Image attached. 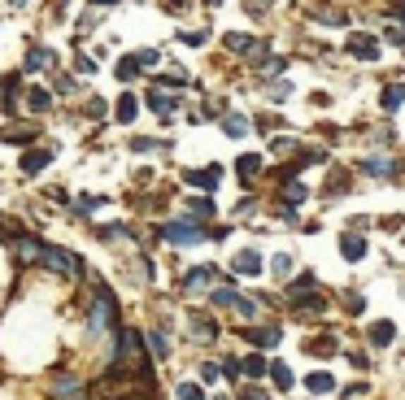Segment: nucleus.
<instances>
[{"label": "nucleus", "instance_id": "obj_21", "mask_svg": "<svg viewBox=\"0 0 405 400\" xmlns=\"http://www.w3.org/2000/svg\"><path fill=\"white\" fill-rule=\"evenodd\" d=\"M392 331H397L392 322H375V327H370V339H375L379 348H384V344H392Z\"/></svg>", "mask_w": 405, "mask_h": 400}, {"label": "nucleus", "instance_id": "obj_30", "mask_svg": "<svg viewBox=\"0 0 405 400\" xmlns=\"http://www.w3.org/2000/svg\"><path fill=\"white\" fill-rule=\"evenodd\" d=\"M332 374H310V392H332Z\"/></svg>", "mask_w": 405, "mask_h": 400}, {"label": "nucleus", "instance_id": "obj_22", "mask_svg": "<svg viewBox=\"0 0 405 400\" xmlns=\"http://www.w3.org/2000/svg\"><path fill=\"white\" fill-rule=\"evenodd\" d=\"M236 170H240V179H253V174L262 170V157H253V153H248V157H240V161H236Z\"/></svg>", "mask_w": 405, "mask_h": 400}, {"label": "nucleus", "instance_id": "obj_27", "mask_svg": "<svg viewBox=\"0 0 405 400\" xmlns=\"http://www.w3.org/2000/svg\"><path fill=\"white\" fill-rule=\"evenodd\" d=\"M222 131H226V135H236V139H240V135H244L248 127H244V118H240V113H231V118H226V122H222Z\"/></svg>", "mask_w": 405, "mask_h": 400}, {"label": "nucleus", "instance_id": "obj_4", "mask_svg": "<svg viewBox=\"0 0 405 400\" xmlns=\"http://www.w3.org/2000/svg\"><path fill=\"white\" fill-rule=\"evenodd\" d=\"M162 235H166L170 244H200V239H205L210 231H205V227H196L192 218H183V222H166V227H162Z\"/></svg>", "mask_w": 405, "mask_h": 400}, {"label": "nucleus", "instance_id": "obj_32", "mask_svg": "<svg viewBox=\"0 0 405 400\" xmlns=\"http://www.w3.org/2000/svg\"><path fill=\"white\" fill-rule=\"evenodd\" d=\"M401 100H405V87H388V92H384V109H397Z\"/></svg>", "mask_w": 405, "mask_h": 400}, {"label": "nucleus", "instance_id": "obj_40", "mask_svg": "<svg viewBox=\"0 0 405 400\" xmlns=\"http://www.w3.org/2000/svg\"><path fill=\"white\" fill-rule=\"evenodd\" d=\"M87 113H92V118H100V113H105V100L92 96V100H87Z\"/></svg>", "mask_w": 405, "mask_h": 400}, {"label": "nucleus", "instance_id": "obj_38", "mask_svg": "<svg viewBox=\"0 0 405 400\" xmlns=\"http://www.w3.org/2000/svg\"><path fill=\"white\" fill-rule=\"evenodd\" d=\"M153 148H162L157 139H131V153H153Z\"/></svg>", "mask_w": 405, "mask_h": 400}, {"label": "nucleus", "instance_id": "obj_35", "mask_svg": "<svg viewBox=\"0 0 405 400\" xmlns=\"http://www.w3.org/2000/svg\"><path fill=\"white\" fill-rule=\"evenodd\" d=\"M96 27H100V18H96V13H92V9H87V13H83V18H79V31H83V35H87V31H96Z\"/></svg>", "mask_w": 405, "mask_h": 400}, {"label": "nucleus", "instance_id": "obj_24", "mask_svg": "<svg viewBox=\"0 0 405 400\" xmlns=\"http://www.w3.org/2000/svg\"><path fill=\"white\" fill-rule=\"evenodd\" d=\"M270 379H274V387H292V370H288L284 361H274V365H270Z\"/></svg>", "mask_w": 405, "mask_h": 400}, {"label": "nucleus", "instance_id": "obj_2", "mask_svg": "<svg viewBox=\"0 0 405 400\" xmlns=\"http://www.w3.org/2000/svg\"><path fill=\"white\" fill-rule=\"evenodd\" d=\"M114 318H118L114 292H109V287H96V296H92V335H105Z\"/></svg>", "mask_w": 405, "mask_h": 400}, {"label": "nucleus", "instance_id": "obj_33", "mask_svg": "<svg viewBox=\"0 0 405 400\" xmlns=\"http://www.w3.org/2000/svg\"><path fill=\"white\" fill-rule=\"evenodd\" d=\"M258 70L262 74H279L284 70V57H266V61H258Z\"/></svg>", "mask_w": 405, "mask_h": 400}, {"label": "nucleus", "instance_id": "obj_3", "mask_svg": "<svg viewBox=\"0 0 405 400\" xmlns=\"http://www.w3.org/2000/svg\"><path fill=\"white\" fill-rule=\"evenodd\" d=\"M57 70V53L48 44H31L27 57H22V74H53Z\"/></svg>", "mask_w": 405, "mask_h": 400}, {"label": "nucleus", "instance_id": "obj_6", "mask_svg": "<svg viewBox=\"0 0 405 400\" xmlns=\"http://www.w3.org/2000/svg\"><path fill=\"white\" fill-rule=\"evenodd\" d=\"M349 53L358 61H375L379 57V39L375 35H349Z\"/></svg>", "mask_w": 405, "mask_h": 400}, {"label": "nucleus", "instance_id": "obj_19", "mask_svg": "<svg viewBox=\"0 0 405 400\" xmlns=\"http://www.w3.org/2000/svg\"><path fill=\"white\" fill-rule=\"evenodd\" d=\"M210 300H214V305H222V309H226V305L236 309V300H240V292H236V287H214V292H210Z\"/></svg>", "mask_w": 405, "mask_h": 400}, {"label": "nucleus", "instance_id": "obj_13", "mask_svg": "<svg viewBox=\"0 0 405 400\" xmlns=\"http://www.w3.org/2000/svg\"><path fill=\"white\" fill-rule=\"evenodd\" d=\"M140 70H144V65H140V57H135V53L118 57V65H114V74H118L122 83H135V79H140Z\"/></svg>", "mask_w": 405, "mask_h": 400}, {"label": "nucleus", "instance_id": "obj_34", "mask_svg": "<svg viewBox=\"0 0 405 400\" xmlns=\"http://www.w3.org/2000/svg\"><path fill=\"white\" fill-rule=\"evenodd\" d=\"M179 400H205V392H200L196 383H183V387H179Z\"/></svg>", "mask_w": 405, "mask_h": 400}, {"label": "nucleus", "instance_id": "obj_28", "mask_svg": "<svg viewBox=\"0 0 405 400\" xmlns=\"http://www.w3.org/2000/svg\"><path fill=\"white\" fill-rule=\"evenodd\" d=\"M240 365H244L248 379H262V374H266V361H262V357H248V361H240Z\"/></svg>", "mask_w": 405, "mask_h": 400}, {"label": "nucleus", "instance_id": "obj_11", "mask_svg": "<svg viewBox=\"0 0 405 400\" xmlns=\"http://www.w3.org/2000/svg\"><path fill=\"white\" fill-rule=\"evenodd\" d=\"M135 113H140V100H135V92H122V96H118V105H114V118H118L122 127H126V122H135Z\"/></svg>", "mask_w": 405, "mask_h": 400}, {"label": "nucleus", "instance_id": "obj_14", "mask_svg": "<svg viewBox=\"0 0 405 400\" xmlns=\"http://www.w3.org/2000/svg\"><path fill=\"white\" fill-rule=\"evenodd\" d=\"M148 109L162 113V118H170V113H179V100H174V96H162V92H148Z\"/></svg>", "mask_w": 405, "mask_h": 400}, {"label": "nucleus", "instance_id": "obj_23", "mask_svg": "<svg viewBox=\"0 0 405 400\" xmlns=\"http://www.w3.org/2000/svg\"><path fill=\"white\" fill-rule=\"evenodd\" d=\"M192 335H200V339H210V335H218V327H214V322H210L205 313H200V318H192Z\"/></svg>", "mask_w": 405, "mask_h": 400}, {"label": "nucleus", "instance_id": "obj_8", "mask_svg": "<svg viewBox=\"0 0 405 400\" xmlns=\"http://www.w3.org/2000/svg\"><path fill=\"white\" fill-rule=\"evenodd\" d=\"M48 161H53V148H27V157H22V174H40V170H48Z\"/></svg>", "mask_w": 405, "mask_h": 400}, {"label": "nucleus", "instance_id": "obj_46", "mask_svg": "<svg viewBox=\"0 0 405 400\" xmlns=\"http://www.w3.org/2000/svg\"><path fill=\"white\" fill-rule=\"evenodd\" d=\"M244 400H266V396H262L258 387H253V392H244Z\"/></svg>", "mask_w": 405, "mask_h": 400}, {"label": "nucleus", "instance_id": "obj_12", "mask_svg": "<svg viewBox=\"0 0 405 400\" xmlns=\"http://www.w3.org/2000/svg\"><path fill=\"white\" fill-rule=\"evenodd\" d=\"M183 179H188L192 187H205V192H214V187H218V179H222V170H218V165H210V170H188Z\"/></svg>", "mask_w": 405, "mask_h": 400}, {"label": "nucleus", "instance_id": "obj_1", "mask_svg": "<svg viewBox=\"0 0 405 400\" xmlns=\"http://www.w3.org/2000/svg\"><path fill=\"white\" fill-rule=\"evenodd\" d=\"M44 270H53L61 274V279H83V257L79 253H66V248H53V244H40V257H35Z\"/></svg>", "mask_w": 405, "mask_h": 400}, {"label": "nucleus", "instance_id": "obj_44", "mask_svg": "<svg viewBox=\"0 0 405 400\" xmlns=\"http://www.w3.org/2000/svg\"><path fill=\"white\" fill-rule=\"evenodd\" d=\"M292 270V257H274V274H288Z\"/></svg>", "mask_w": 405, "mask_h": 400}, {"label": "nucleus", "instance_id": "obj_47", "mask_svg": "<svg viewBox=\"0 0 405 400\" xmlns=\"http://www.w3.org/2000/svg\"><path fill=\"white\" fill-rule=\"evenodd\" d=\"M9 5H13V9H27V5H31V0H9Z\"/></svg>", "mask_w": 405, "mask_h": 400}, {"label": "nucleus", "instance_id": "obj_36", "mask_svg": "<svg viewBox=\"0 0 405 400\" xmlns=\"http://www.w3.org/2000/svg\"><path fill=\"white\" fill-rule=\"evenodd\" d=\"M179 39H183L188 48H200V44H205V31H183Z\"/></svg>", "mask_w": 405, "mask_h": 400}, {"label": "nucleus", "instance_id": "obj_26", "mask_svg": "<svg viewBox=\"0 0 405 400\" xmlns=\"http://www.w3.org/2000/svg\"><path fill=\"white\" fill-rule=\"evenodd\" d=\"M362 253H366V244H362L358 235H344V257H353V261H358Z\"/></svg>", "mask_w": 405, "mask_h": 400}, {"label": "nucleus", "instance_id": "obj_31", "mask_svg": "<svg viewBox=\"0 0 405 400\" xmlns=\"http://www.w3.org/2000/svg\"><path fill=\"white\" fill-rule=\"evenodd\" d=\"M270 96H274V100H288V96H292V83H288V79H274V83H270Z\"/></svg>", "mask_w": 405, "mask_h": 400}, {"label": "nucleus", "instance_id": "obj_25", "mask_svg": "<svg viewBox=\"0 0 405 400\" xmlns=\"http://www.w3.org/2000/svg\"><path fill=\"white\" fill-rule=\"evenodd\" d=\"M74 92H79V87H74L70 74H57V79H53V96H74Z\"/></svg>", "mask_w": 405, "mask_h": 400}, {"label": "nucleus", "instance_id": "obj_39", "mask_svg": "<svg viewBox=\"0 0 405 400\" xmlns=\"http://www.w3.org/2000/svg\"><path fill=\"white\" fill-rule=\"evenodd\" d=\"M218 374H222V370H218L214 361H205V365H200V379H205V383H214V379H218Z\"/></svg>", "mask_w": 405, "mask_h": 400}, {"label": "nucleus", "instance_id": "obj_9", "mask_svg": "<svg viewBox=\"0 0 405 400\" xmlns=\"http://www.w3.org/2000/svg\"><path fill=\"white\" fill-rule=\"evenodd\" d=\"M210 283H214V270H210V265H200V270H192L188 279H183V296H200V292H210Z\"/></svg>", "mask_w": 405, "mask_h": 400}, {"label": "nucleus", "instance_id": "obj_5", "mask_svg": "<svg viewBox=\"0 0 405 400\" xmlns=\"http://www.w3.org/2000/svg\"><path fill=\"white\" fill-rule=\"evenodd\" d=\"M79 392H83V383L74 379V374H53V379H48V396L53 400H79Z\"/></svg>", "mask_w": 405, "mask_h": 400}, {"label": "nucleus", "instance_id": "obj_16", "mask_svg": "<svg viewBox=\"0 0 405 400\" xmlns=\"http://www.w3.org/2000/svg\"><path fill=\"white\" fill-rule=\"evenodd\" d=\"M236 274H262V257L258 253H240L236 257Z\"/></svg>", "mask_w": 405, "mask_h": 400}, {"label": "nucleus", "instance_id": "obj_15", "mask_svg": "<svg viewBox=\"0 0 405 400\" xmlns=\"http://www.w3.org/2000/svg\"><path fill=\"white\" fill-rule=\"evenodd\" d=\"M248 339L258 348H274V344H279V331H274V327H258V331H248Z\"/></svg>", "mask_w": 405, "mask_h": 400}, {"label": "nucleus", "instance_id": "obj_10", "mask_svg": "<svg viewBox=\"0 0 405 400\" xmlns=\"http://www.w3.org/2000/svg\"><path fill=\"white\" fill-rule=\"evenodd\" d=\"M222 44L226 48H231V53H240V57H253V53H258V39H253V35H244V31H231V35H222Z\"/></svg>", "mask_w": 405, "mask_h": 400}, {"label": "nucleus", "instance_id": "obj_29", "mask_svg": "<svg viewBox=\"0 0 405 400\" xmlns=\"http://www.w3.org/2000/svg\"><path fill=\"white\" fill-rule=\"evenodd\" d=\"M135 57H140V65H144V70H153V65L162 61V53H157V48H140Z\"/></svg>", "mask_w": 405, "mask_h": 400}, {"label": "nucleus", "instance_id": "obj_17", "mask_svg": "<svg viewBox=\"0 0 405 400\" xmlns=\"http://www.w3.org/2000/svg\"><path fill=\"white\" fill-rule=\"evenodd\" d=\"M5 135V144H31L35 139V127H9V131H0Z\"/></svg>", "mask_w": 405, "mask_h": 400}, {"label": "nucleus", "instance_id": "obj_42", "mask_svg": "<svg viewBox=\"0 0 405 400\" xmlns=\"http://www.w3.org/2000/svg\"><path fill=\"white\" fill-rule=\"evenodd\" d=\"M192 213H214V200H192Z\"/></svg>", "mask_w": 405, "mask_h": 400}, {"label": "nucleus", "instance_id": "obj_41", "mask_svg": "<svg viewBox=\"0 0 405 400\" xmlns=\"http://www.w3.org/2000/svg\"><path fill=\"white\" fill-rule=\"evenodd\" d=\"M288 200H292V205H296V200H306V187H301V183H288Z\"/></svg>", "mask_w": 405, "mask_h": 400}, {"label": "nucleus", "instance_id": "obj_45", "mask_svg": "<svg viewBox=\"0 0 405 400\" xmlns=\"http://www.w3.org/2000/svg\"><path fill=\"white\" fill-rule=\"evenodd\" d=\"M118 0H92V9H114Z\"/></svg>", "mask_w": 405, "mask_h": 400}, {"label": "nucleus", "instance_id": "obj_7", "mask_svg": "<svg viewBox=\"0 0 405 400\" xmlns=\"http://www.w3.org/2000/svg\"><path fill=\"white\" fill-rule=\"evenodd\" d=\"M22 100H27V109H31V113H48L57 96L48 92V87H40V83H35V87H27V92H22Z\"/></svg>", "mask_w": 405, "mask_h": 400}, {"label": "nucleus", "instance_id": "obj_37", "mask_svg": "<svg viewBox=\"0 0 405 400\" xmlns=\"http://www.w3.org/2000/svg\"><path fill=\"white\" fill-rule=\"evenodd\" d=\"M74 70H79V74H96V61L79 53V57H74Z\"/></svg>", "mask_w": 405, "mask_h": 400}, {"label": "nucleus", "instance_id": "obj_18", "mask_svg": "<svg viewBox=\"0 0 405 400\" xmlns=\"http://www.w3.org/2000/svg\"><path fill=\"white\" fill-rule=\"evenodd\" d=\"M362 170H366V174H392V170H397V161H388V157H366V161H362Z\"/></svg>", "mask_w": 405, "mask_h": 400}, {"label": "nucleus", "instance_id": "obj_43", "mask_svg": "<svg viewBox=\"0 0 405 400\" xmlns=\"http://www.w3.org/2000/svg\"><path fill=\"white\" fill-rule=\"evenodd\" d=\"M222 374L226 379H240V361H222Z\"/></svg>", "mask_w": 405, "mask_h": 400}, {"label": "nucleus", "instance_id": "obj_20", "mask_svg": "<svg viewBox=\"0 0 405 400\" xmlns=\"http://www.w3.org/2000/svg\"><path fill=\"white\" fill-rule=\"evenodd\" d=\"M144 339H148V348H153L157 357H170V339L162 331H144Z\"/></svg>", "mask_w": 405, "mask_h": 400}]
</instances>
